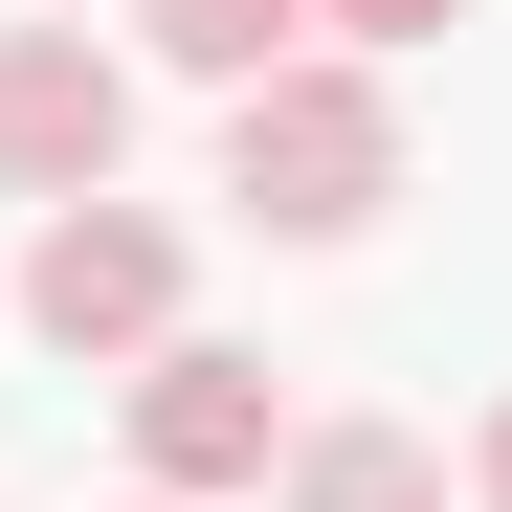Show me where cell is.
Returning a JSON list of instances; mask_svg holds the SVG:
<instances>
[{
    "mask_svg": "<svg viewBox=\"0 0 512 512\" xmlns=\"http://www.w3.org/2000/svg\"><path fill=\"white\" fill-rule=\"evenodd\" d=\"M134 179V67L90 45V23H0V201H112Z\"/></svg>",
    "mask_w": 512,
    "mask_h": 512,
    "instance_id": "277c9868",
    "label": "cell"
},
{
    "mask_svg": "<svg viewBox=\"0 0 512 512\" xmlns=\"http://www.w3.org/2000/svg\"><path fill=\"white\" fill-rule=\"evenodd\" d=\"M112 512H156V490H112Z\"/></svg>",
    "mask_w": 512,
    "mask_h": 512,
    "instance_id": "30bf717a",
    "label": "cell"
},
{
    "mask_svg": "<svg viewBox=\"0 0 512 512\" xmlns=\"http://www.w3.org/2000/svg\"><path fill=\"white\" fill-rule=\"evenodd\" d=\"M223 201L245 223H268V245H357L379 201H401V90H379V67H268V90H245L223 112Z\"/></svg>",
    "mask_w": 512,
    "mask_h": 512,
    "instance_id": "6da1fadb",
    "label": "cell"
},
{
    "mask_svg": "<svg viewBox=\"0 0 512 512\" xmlns=\"http://www.w3.org/2000/svg\"><path fill=\"white\" fill-rule=\"evenodd\" d=\"M468 512H512V401H490V423H468Z\"/></svg>",
    "mask_w": 512,
    "mask_h": 512,
    "instance_id": "ba28073f",
    "label": "cell"
},
{
    "mask_svg": "<svg viewBox=\"0 0 512 512\" xmlns=\"http://www.w3.org/2000/svg\"><path fill=\"white\" fill-rule=\"evenodd\" d=\"M446 23H468V0H312V45H334V67H401V45H446Z\"/></svg>",
    "mask_w": 512,
    "mask_h": 512,
    "instance_id": "52a82bcc",
    "label": "cell"
},
{
    "mask_svg": "<svg viewBox=\"0 0 512 512\" xmlns=\"http://www.w3.org/2000/svg\"><path fill=\"white\" fill-rule=\"evenodd\" d=\"M134 45L179 67V90H223V112H245L268 67H312V0H134Z\"/></svg>",
    "mask_w": 512,
    "mask_h": 512,
    "instance_id": "8992f818",
    "label": "cell"
},
{
    "mask_svg": "<svg viewBox=\"0 0 512 512\" xmlns=\"http://www.w3.org/2000/svg\"><path fill=\"white\" fill-rule=\"evenodd\" d=\"M179 290H201V245L156 223L134 179H112V201H45V223H23V268H0V312H23L67 379H134V357H179Z\"/></svg>",
    "mask_w": 512,
    "mask_h": 512,
    "instance_id": "7a4b0ae2",
    "label": "cell"
},
{
    "mask_svg": "<svg viewBox=\"0 0 512 512\" xmlns=\"http://www.w3.org/2000/svg\"><path fill=\"white\" fill-rule=\"evenodd\" d=\"M112 401H134V490L156 512H223V490L290 468V379L245 357V334H179V357H134Z\"/></svg>",
    "mask_w": 512,
    "mask_h": 512,
    "instance_id": "3957f363",
    "label": "cell"
},
{
    "mask_svg": "<svg viewBox=\"0 0 512 512\" xmlns=\"http://www.w3.org/2000/svg\"><path fill=\"white\" fill-rule=\"evenodd\" d=\"M23 23H90V0H23Z\"/></svg>",
    "mask_w": 512,
    "mask_h": 512,
    "instance_id": "9c48e42d",
    "label": "cell"
},
{
    "mask_svg": "<svg viewBox=\"0 0 512 512\" xmlns=\"http://www.w3.org/2000/svg\"><path fill=\"white\" fill-rule=\"evenodd\" d=\"M268 512H446V446H423V423H290Z\"/></svg>",
    "mask_w": 512,
    "mask_h": 512,
    "instance_id": "5b68a950",
    "label": "cell"
}]
</instances>
